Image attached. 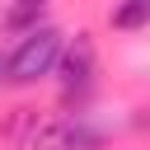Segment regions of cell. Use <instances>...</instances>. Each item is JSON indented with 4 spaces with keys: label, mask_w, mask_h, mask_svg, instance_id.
Masks as SVG:
<instances>
[{
    "label": "cell",
    "mask_w": 150,
    "mask_h": 150,
    "mask_svg": "<svg viewBox=\"0 0 150 150\" xmlns=\"http://www.w3.org/2000/svg\"><path fill=\"white\" fill-rule=\"evenodd\" d=\"M61 33L52 28V23H42V28H33V33H23L19 38V47L9 52V61H5V80L9 84H19V89H28V84H38V80H47L52 70H56V61H61Z\"/></svg>",
    "instance_id": "1"
},
{
    "label": "cell",
    "mask_w": 150,
    "mask_h": 150,
    "mask_svg": "<svg viewBox=\"0 0 150 150\" xmlns=\"http://www.w3.org/2000/svg\"><path fill=\"white\" fill-rule=\"evenodd\" d=\"M33 150H103V131L84 117H56L33 131Z\"/></svg>",
    "instance_id": "2"
},
{
    "label": "cell",
    "mask_w": 150,
    "mask_h": 150,
    "mask_svg": "<svg viewBox=\"0 0 150 150\" xmlns=\"http://www.w3.org/2000/svg\"><path fill=\"white\" fill-rule=\"evenodd\" d=\"M56 70H61V89H66V94H84V89L94 84V75H98V52H94V38H89V33H75V38L61 47Z\"/></svg>",
    "instance_id": "3"
},
{
    "label": "cell",
    "mask_w": 150,
    "mask_h": 150,
    "mask_svg": "<svg viewBox=\"0 0 150 150\" xmlns=\"http://www.w3.org/2000/svg\"><path fill=\"white\" fill-rule=\"evenodd\" d=\"M108 23L117 33H136V28H150V0H117L108 9Z\"/></svg>",
    "instance_id": "4"
},
{
    "label": "cell",
    "mask_w": 150,
    "mask_h": 150,
    "mask_svg": "<svg viewBox=\"0 0 150 150\" xmlns=\"http://www.w3.org/2000/svg\"><path fill=\"white\" fill-rule=\"evenodd\" d=\"M52 0H14L9 9H5V28L9 33H33V28H42V9H47Z\"/></svg>",
    "instance_id": "5"
},
{
    "label": "cell",
    "mask_w": 150,
    "mask_h": 150,
    "mask_svg": "<svg viewBox=\"0 0 150 150\" xmlns=\"http://www.w3.org/2000/svg\"><path fill=\"white\" fill-rule=\"evenodd\" d=\"M0 80H5V66H0Z\"/></svg>",
    "instance_id": "6"
}]
</instances>
